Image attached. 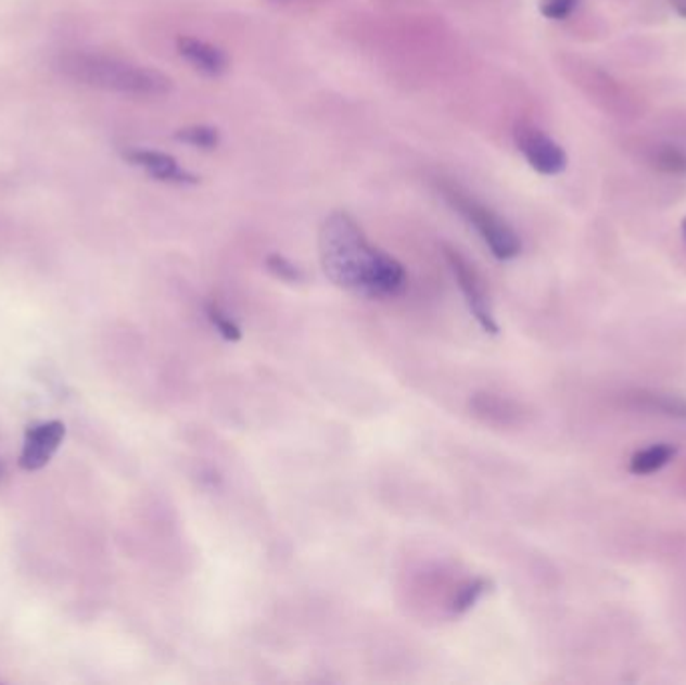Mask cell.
Listing matches in <instances>:
<instances>
[{
	"instance_id": "cell-1",
	"label": "cell",
	"mask_w": 686,
	"mask_h": 685,
	"mask_svg": "<svg viewBox=\"0 0 686 685\" xmlns=\"http://www.w3.org/2000/svg\"><path fill=\"white\" fill-rule=\"evenodd\" d=\"M319 257L331 282L359 296H394L406 283L404 266L376 248L345 212H333L321 224Z\"/></svg>"
},
{
	"instance_id": "cell-2",
	"label": "cell",
	"mask_w": 686,
	"mask_h": 685,
	"mask_svg": "<svg viewBox=\"0 0 686 685\" xmlns=\"http://www.w3.org/2000/svg\"><path fill=\"white\" fill-rule=\"evenodd\" d=\"M53 68L68 81L106 93L163 97L173 91L172 79L157 68L97 51H65L54 59Z\"/></svg>"
},
{
	"instance_id": "cell-3",
	"label": "cell",
	"mask_w": 686,
	"mask_h": 685,
	"mask_svg": "<svg viewBox=\"0 0 686 685\" xmlns=\"http://www.w3.org/2000/svg\"><path fill=\"white\" fill-rule=\"evenodd\" d=\"M437 188L442 191V198L480 233L492 256L500 262H510L520 256L522 240L504 217L452 181H442Z\"/></svg>"
},
{
	"instance_id": "cell-4",
	"label": "cell",
	"mask_w": 686,
	"mask_h": 685,
	"mask_svg": "<svg viewBox=\"0 0 686 685\" xmlns=\"http://www.w3.org/2000/svg\"><path fill=\"white\" fill-rule=\"evenodd\" d=\"M514 143L536 174L552 177L567 169V151L550 135L542 131L541 127L530 123L516 125Z\"/></svg>"
},
{
	"instance_id": "cell-5",
	"label": "cell",
	"mask_w": 686,
	"mask_h": 685,
	"mask_svg": "<svg viewBox=\"0 0 686 685\" xmlns=\"http://www.w3.org/2000/svg\"><path fill=\"white\" fill-rule=\"evenodd\" d=\"M444 254H446L449 268L454 271L456 282L460 286L463 297H466L470 312L474 314L478 324L490 334H498V324L494 320V314H492V308H490L488 294H486V288H484L480 274L452 245H444Z\"/></svg>"
},
{
	"instance_id": "cell-6",
	"label": "cell",
	"mask_w": 686,
	"mask_h": 685,
	"mask_svg": "<svg viewBox=\"0 0 686 685\" xmlns=\"http://www.w3.org/2000/svg\"><path fill=\"white\" fill-rule=\"evenodd\" d=\"M65 436V422L61 420H45L30 424L25 430V443L18 457V467L28 472L45 469L51 462L54 453L61 448Z\"/></svg>"
},
{
	"instance_id": "cell-7",
	"label": "cell",
	"mask_w": 686,
	"mask_h": 685,
	"mask_svg": "<svg viewBox=\"0 0 686 685\" xmlns=\"http://www.w3.org/2000/svg\"><path fill=\"white\" fill-rule=\"evenodd\" d=\"M120 157L125 162L143 169L149 177L161 183L169 186H198L199 175L186 169L181 163L177 162L169 153L155 151V149L127 148L120 151Z\"/></svg>"
},
{
	"instance_id": "cell-8",
	"label": "cell",
	"mask_w": 686,
	"mask_h": 685,
	"mask_svg": "<svg viewBox=\"0 0 686 685\" xmlns=\"http://www.w3.org/2000/svg\"><path fill=\"white\" fill-rule=\"evenodd\" d=\"M177 53L205 77H221L229 68V59L224 49L212 42L201 41L198 37H179Z\"/></svg>"
},
{
	"instance_id": "cell-9",
	"label": "cell",
	"mask_w": 686,
	"mask_h": 685,
	"mask_svg": "<svg viewBox=\"0 0 686 685\" xmlns=\"http://www.w3.org/2000/svg\"><path fill=\"white\" fill-rule=\"evenodd\" d=\"M674 457H676V446L673 444H652L645 451L634 453L628 471L636 477H647V474L659 472L662 467H666Z\"/></svg>"
},
{
	"instance_id": "cell-10",
	"label": "cell",
	"mask_w": 686,
	"mask_h": 685,
	"mask_svg": "<svg viewBox=\"0 0 686 685\" xmlns=\"http://www.w3.org/2000/svg\"><path fill=\"white\" fill-rule=\"evenodd\" d=\"M636 404L640 408H647V410H657L660 415H666V417L686 418V401L681 396H674V394H660V392H638L634 396Z\"/></svg>"
},
{
	"instance_id": "cell-11",
	"label": "cell",
	"mask_w": 686,
	"mask_h": 685,
	"mask_svg": "<svg viewBox=\"0 0 686 685\" xmlns=\"http://www.w3.org/2000/svg\"><path fill=\"white\" fill-rule=\"evenodd\" d=\"M650 165L666 175H686V149L673 143L657 145L650 155Z\"/></svg>"
},
{
	"instance_id": "cell-12",
	"label": "cell",
	"mask_w": 686,
	"mask_h": 685,
	"mask_svg": "<svg viewBox=\"0 0 686 685\" xmlns=\"http://www.w3.org/2000/svg\"><path fill=\"white\" fill-rule=\"evenodd\" d=\"M173 137H175V141L201 149V151H213L221 143V134L213 125H189V127L175 131Z\"/></svg>"
},
{
	"instance_id": "cell-13",
	"label": "cell",
	"mask_w": 686,
	"mask_h": 685,
	"mask_svg": "<svg viewBox=\"0 0 686 685\" xmlns=\"http://www.w3.org/2000/svg\"><path fill=\"white\" fill-rule=\"evenodd\" d=\"M581 2L582 0H541L538 9H541V14L544 18L560 23V21L570 18L572 13L581 7Z\"/></svg>"
},
{
	"instance_id": "cell-14",
	"label": "cell",
	"mask_w": 686,
	"mask_h": 685,
	"mask_svg": "<svg viewBox=\"0 0 686 685\" xmlns=\"http://www.w3.org/2000/svg\"><path fill=\"white\" fill-rule=\"evenodd\" d=\"M207 318L212 320L213 326L217 328V332H219L225 340L236 342V340L241 338V330H239L238 324L233 322L217 304H207Z\"/></svg>"
},
{
	"instance_id": "cell-15",
	"label": "cell",
	"mask_w": 686,
	"mask_h": 685,
	"mask_svg": "<svg viewBox=\"0 0 686 685\" xmlns=\"http://www.w3.org/2000/svg\"><path fill=\"white\" fill-rule=\"evenodd\" d=\"M265 264H267V269H269L274 276H278L279 280H283V282L297 283L304 280L302 269L297 268V266H293L288 257L274 254V256L267 257Z\"/></svg>"
},
{
	"instance_id": "cell-16",
	"label": "cell",
	"mask_w": 686,
	"mask_h": 685,
	"mask_svg": "<svg viewBox=\"0 0 686 685\" xmlns=\"http://www.w3.org/2000/svg\"><path fill=\"white\" fill-rule=\"evenodd\" d=\"M486 587H488V583L486 581H474V583H470L466 589H463L462 595L458 597V601L454 605V611L456 613H463L466 609H470L472 605L484 595L486 592Z\"/></svg>"
},
{
	"instance_id": "cell-17",
	"label": "cell",
	"mask_w": 686,
	"mask_h": 685,
	"mask_svg": "<svg viewBox=\"0 0 686 685\" xmlns=\"http://www.w3.org/2000/svg\"><path fill=\"white\" fill-rule=\"evenodd\" d=\"M669 2H671V7L674 9V13L686 18V0H669Z\"/></svg>"
},
{
	"instance_id": "cell-18",
	"label": "cell",
	"mask_w": 686,
	"mask_h": 685,
	"mask_svg": "<svg viewBox=\"0 0 686 685\" xmlns=\"http://www.w3.org/2000/svg\"><path fill=\"white\" fill-rule=\"evenodd\" d=\"M681 228H683V236H685V242H686V217L685 219H683V226H681Z\"/></svg>"
},
{
	"instance_id": "cell-19",
	"label": "cell",
	"mask_w": 686,
	"mask_h": 685,
	"mask_svg": "<svg viewBox=\"0 0 686 685\" xmlns=\"http://www.w3.org/2000/svg\"><path fill=\"white\" fill-rule=\"evenodd\" d=\"M0 477H2V462H0Z\"/></svg>"
}]
</instances>
